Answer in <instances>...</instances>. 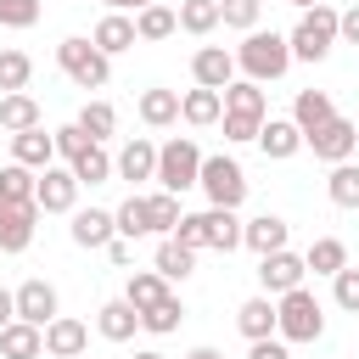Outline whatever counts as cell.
I'll return each instance as SVG.
<instances>
[{
    "label": "cell",
    "mask_w": 359,
    "mask_h": 359,
    "mask_svg": "<svg viewBox=\"0 0 359 359\" xmlns=\"http://www.w3.org/2000/svg\"><path fill=\"white\" fill-rule=\"evenodd\" d=\"M39 353H45V331H39V325L11 320V325L0 331V359H39Z\"/></svg>",
    "instance_id": "cell-25"
},
{
    "label": "cell",
    "mask_w": 359,
    "mask_h": 359,
    "mask_svg": "<svg viewBox=\"0 0 359 359\" xmlns=\"http://www.w3.org/2000/svg\"><path fill=\"white\" fill-rule=\"evenodd\" d=\"M286 6H297V11H309V6H325V0H286Z\"/></svg>",
    "instance_id": "cell-53"
},
{
    "label": "cell",
    "mask_w": 359,
    "mask_h": 359,
    "mask_svg": "<svg viewBox=\"0 0 359 359\" xmlns=\"http://www.w3.org/2000/svg\"><path fill=\"white\" fill-rule=\"evenodd\" d=\"M337 39H348V45H359V6H348V11H337Z\"/></svg>",
    "instance_id": "cell-47"
},
{
    "label": "cell",
    "mask_w": 359,
    "mask_h": 359,
    "mask_svg": "<svg viewBox=\"0 0 359 359\" xmlns=\"http://www.w3.org/2000/svg\"><path fill=\"white\" fill-rule=\"evenodd\" d=\"M112 174H118V180H151V174H157V146L135 135V140L112 157Z\"/></svg>",
    "instance_id": "cell-21"
},
{
    "label": "cell",
    "mask_w": 359,
    "mask_h": 359,
    "mask_svg": "<svg viewBox=\"0 0 359 359\" xmlns=\"http://www.w3.org/2000/svg\"><path fill=\"white\" fill-rule=\"evenodd\" d=\"M320 331H325V309L309 286H292L275 297V337L280 342H314Z\"/></svg>",
    "instance_id": "cell-3"
},
{
    "label": "cell",
    "mask_w": 359,
    "mask_h": 359,
    "mask_svg": "<svg viewBox=\"0 0 359 359\" xmlns=\"http://www.w3.org/2000/svg\"><path fill=\"white\" fill-rule=\"evenodd\" d=\"M11 303H17V320H22V325H39V331H45V325L56 320V286H50V280H22V286L11 292Z\"/></svg>",
    "instance_id": "cell-11"
},
{
    "label": "cell",
    "mask_w": 359,
    "mask_h": 359,
    "mask_svg": "<svg viewBox=\"0 0 359 359\" xmlns=\"http://www.w3.org/2000/svg\"><path fill=\"white\" fill-rule=\"evenodd\" d=\"M258 6H264V0H219V22L252 34V28H258Z\"/></svg>",
    "instance_id": "cell-42"
},
{
    "label": "cell",
    "mask_w": 359,
    "mask_h": 359,
    "mask_svg": "<svg viewBox=\"0 0 359 359\" xmlns=\"http://www.w3.org/2000/svg\"><path fill=\"white\" fill-rule=\"evenodd\" d=\"M135 359H163V353H157V348H140V353H135Z\"/></svg>",
    "instance_id": "cell-54"
},
{
    "label": "cell",
    "mask_w": 359,
    "mask_h": 359,
    "mask_svg": "<svg viewBox=\"0 0 359 359\" xmlns=\"http://www.w3.org/2000/svg\"><path fill=\"white\" fill-rule=\"evenodd\" d=\"M185 359H224V353H219V348H191Z\"/></svg>",
    "instance_id": "cell-52"
},
{
    "label": "cell",
    "mask_w": 359,
    "mask_h": 359,
    "mask_svg": "<svg viewBox=\"0 0 359 359\" xmlns=\"http://www.w3.org/2000/svg\"><path fill=\"white\" fill-rule=\"evenodd\" d=\"M303 269H314V275H337V269H348V247H342L337 236H320V241L303 252Z\"/></svg>",
    "instance_id": "cell-33"
},
{
    "label": "cell",
    "mask_w": 359,
    "mask_h": 359,
    "mask_svg": "<svg viewBox=\"0 0 359 359\" xmlns=\"http://www.w3.org/2000/svg\"><path fill=\"white\" fill-rule=\"evenodd\" d=\"M180 219H185V213H180V196H168V191H151V196H146V224H151L157 236H174Z\"/></svg>",
    "instance_id": "cell-38"
},
{
    "label": "cell",
    "mask_w": 359,
    "mask_h": 359,
    "mask_svg": "<svg viewBox=\"0 0 359 359\" xmlns=\"http://www.w3.org/2000/svg\"><path fill=\"white\" fill-rule=\"evenodd\" d=\"M112 224H118V236H123V241H140V236H151V224H146V196H129V202L112 213Z\"/></svg>",
    "instance_id": "cell-41"
},
{
    "label": "cell",
    "mask_w": 359,
    "mask_h": 359,
    "mask_svg": "<svg viewBox=\"0 0 359 359\" xmlns=\"http://www.w3.org/2000/svg\"><path fill=\"white\" fill-rule=\"evenodd\" d=\"M331 292H337V309H348V314H359V269H353V264L331 275Z\"/></svg>",
    "instance_id": "cell-43"
},
{
    "label": "cell",
    "mask_w": 359,
    "mask_h": 359,
    "mask_svg": "<svg viewBox=\"0 0 359 359\" xmlns=\"http://www.w3.org/2000/svg\"><path fill=\"white\" fill-rule=\"evenodd\" d=\"M50 157H56V140L45 135V123H39V129H22V135H11V163H22V168L45 174V168H50Z\"/></svg>",
    "instance_id": "cell-16"
},
{
    "label": "cell",
    "mask_w": 359,
    "mask_h": 359,
    "mask_svg": "<svg viewBox=\"0 0 359 359\" xmlns=\"http://www.w3.org/2000/svg\"><path fill=\"white\" fill-rule=\"evenodd\" d=\"M90 45H95L101 56H118V50H129V45H135V17H123V11H107V17L95 22Z\"/></svg>",
    "instance_id": "cell-20"
},
{
    "label": "cell",
    "mask_w": 359,
    "mask_h": 359,
    "mask_svg": "<svg viewBox=\"0 0 359 359\" xmlns=\"http://www.w3.org/2000/svg\"><path fill=\"white\" fill-rule=\"evenodd\" d=\"M34 224H39V208H34V202L0 208V252H22V247L34 241Z\"/></svg>",
    "instance_id": "cell-15"
},
{
    "label": "cell",
    "mask_w": 359,
    "mask_h": 359,
    "mask_svg": "<svg viewBox=\"0 0 359 359\" xmlns=\"http://www.w3.org/2000/svg\"><path fill=\"white\" fill-rule=\"evenodd\" d=\"M84 348H90V325H84V320L56 314V320L45 325V353H50V359H79Z\"/></svg>",
    "instance_id": "cell-13"
},
{
    "label": "cell",
    "mask_w": 359,
    "mask_h": 359,
    "mask_svg": "<svg viewBox=\"0 0 359 359\" xmlns=\"http://www.w3.org/2000/svg\"><path fill=\"white\" fill-rule=\"evenodd\" d=\"M180 320H185V303L168 292L163 303H151V309L140 314V331H151V337H168V331H180Z\"/></svg>",
    "instance_id": "cell-36"
},
{
    "label": "cell",
    "mask_w": 359,
    "mask_h": 359,
    "mask_svg": "<svg viewBox=\"0 0 359 359\" xmlns=\"http://www.w3.org/2000/svg\"><path fill=\"white\" fill-rule=\"evenodd\" d=\"M174 241H180V247H191V252H202V247H219V252H230V247H241V219H236L230 208L185 213V219L174 224Z\"/></svg>",
    "instance_id": "cell-2"
},
{
    "label": "cell",
    "mask_w": 359,
    "mask_h": 359,
    "mask_svg": "<svg viewBox=\"0 0 359 359\" xmlns=\"http://www.w3.org/2000/svg\"><path fill=\"white\" fill-rule=\"evenodd\" d=\"M50 140H56V157H79V151L90 146V135H84L79 123H62V129H56Z\"/></svg>",
    "instance_id": "cell-45"
},
{
    "label": "cell",
    "mask_w": 359,
    "mask_h": 359,
    "mask_svg": "<svg viewBox=\"0 0 359 359\" xmlns=\"http://www.w3.org/2000/svg\"><path fill=\"white\" fill-rule=\"evenodd\" d=\"M34 185H39L34 168L6 163V168H0V208H11V202H34Z\"/></svg>",
    "instance_id": "cell-34"
},
{
    "label": "cell",
    "mask_w": 359,
    "mask_h": 359,
    "mask_svg": "<svg viewBox=\"0 0 359 359\" xmlns=\"http://www.w3.org/2000/svg\"><path fill=\"white\" fill-rule=\"evenodd\" d=\"M191 79H196L202 90H224V84H236V56H230L224 45H202V50L191 56Z\"/></svg>",
    "instance_id": "cell-12"
},
{
    "label": "cell",
    "mask_w": 359,
    "mask_h": 359,
    "mask_svg": "<svg viewBox=\"0 0 359 359\" xmlns=\"http://www.w3.org/2000/svg\"><path fill=\"white\" fill-rule=\"evenodd\" d=\"M56 62H62V73H67L79 90H101V84L112 79V56H101L90 39H62V45H56Z\"/></svg>",
    "instance_id": "cell-7"
},
{
    "label": "cell",
    "mask_w": 359,
    "mask_h": 359,
    "mask_svg": "<svg viewBox=\"0 0 359 359\" xmlns=\"http://www.w3.org/2000/svg\"><path fill=\"white\" fill-rule=\"evenodd\" d=\"M28 79H34V62H28V50H0V95H17V90H28Z\"/></svg>",
    "instance_id": "cell-39"
},
{
    "label": "cell",
    "mask_w": 359,
    "mask_h": 359,
    "mask_svg": "<svg viewBox=\"0 0 359 359\" xmlns=\"http://www.w3.org/2000/svg\"><path fill=\"white\" fill-rule=\"evenodd\" d=\"M303 258L297 252H269V258H258V286H264V297H280V292H292V286H303Z\"/></svg>",
    "instance_id": "cell-10"
},
{
    "label": "cell",
    "mask_w": 359,
    "mask_h": 359,
    "mask_svg": "<svg viewBox=\"0 0 359 359\" xmlns=\"http://www.w3.org/2000/svg\"><path fill=\"white\" fill-rule=\"evenodd\" d=\"M180 118H185V123H196V129L219 123V118H224L219 90H202V84H196V90H185V95H180Z\"/></svg>",
    "instance_id": "cell-27"
},
{
    "label": "cell",
    "mask_w": 359,
    "mask_h": 359,
    "mask_svg": "<svg viewBox=\"0 0 359 359\" xmlns=\"http://www.w3.org/2000/svg\"><path fill=\"white\" fill-rule=\"evenodd\" d=\"M95 331H101L107 342H129V337L140 331V309H135V303H123V297H112V303H101Z\"/></svg>",
    "instance_id": "cell-19"
},
{
    "label": "cell",
    "mask_w": 359,
    "mask_h": 359,
    "mask_svg": "<svg viewBox=\"0 0 359 359\" xmlns=\"http://www.w3.org/2000/svg\"><path fill=\"white\" fill-rule=\"evenodd\" d=\"M196 174H202V151H196V140L191 135H174L168 146H157V191H168V196H180V191H191L196 185Z\"/></svg>",
    "instance_id": "cell-5"
},
{
    "label": "cell",
    "mask_w": 359,
    "mask_h": 359,
    "mask_svg": "<svg viewBox=\"0 0 359 359\" xmlns=\"http://www.w3.org/2000/svg\"><path fill=\"white\" fill-rule=\"evenodd\" d=\"M353 129H359V118H353Z\"/></svg>",
    "instance_id": "cell-55"
},
{
    "label": "cell",
    "mask_w": 359,
    "mask_h": 359,
    "mask_svg": "<svg viewBox=\"0 0 359 359\" xmlns=\"http://www.w3.org/2000/svg\"><path fill=\"white\" fill-rule=\"evenodd\" d=\"M101 252H107V258H112V264H118V269H123V264H129V258H135V247H129V241H123V236H112V241H107V247H101Z\"/></svg>",
    "instance_id": "cell-49"
},
{
    "label": "cell",
    "mask_w": 359,
    "mask_h": 359,
    "mask_svg": "<svg viewBox=\"0 0 359 359\" xmlns=\"http://www.w3.org/2000/svg\"><path fill=\"white\" fill-rule=\"evenodd\" d=\"M39 123H45V112H39V101H34L28 90H17V95H0V129L22 135V129H39Z\"/></svg>",
    "instance_id": "cell-23"
},
{
    "label": "cell",
    "mask_w": 359,
    "mask_h": 359,
    "mask_svg": "<svg viewBox=\"0 0 359 359\" xmlns=\"http://www.w3.org/2000/svg\"><path fill=\"white\" fill-rule=\"evenodd\" d=\"M236 67L252 79V84H269V79H280L286 67H292V50H286V34H275V28H252L236 50Z\"/></svg>",
    "instance_id": "cell-1"
},
{
    "label": "cell",
    "mask_w": 359,
    "mask_h": 359,
    "mask_svg": "<svg viewBox=\"0 0 359 359\" xmlns=\"http://www.w3.org/2000/svg\"><path fill=\"white\" fill-rule=\"evenodd\" d=\"M140 123L151 129L180 123V90H140Z\"/></svg>",
    "instance_id": "cell-28"
},
{
    "label": "cell",
    "mask_w": 359,
    "mask_h": 359,
    "mask_svg": "<svg viewBox=\"0 0 359 359\" xmlns=\"http://www.w3.org/2000/svg\"><path fill=\"white\" fill-rule=\"evenodd\" d=\"M331 118H337V107H331L325 90H297V101H292V123H297L303 135H314V129L331 123Z\"/></svg>",
    "instance_id": "cell-24"
},
{
    "label": "cell",
    "mask_w": 359,
    "mask_h": 359,
    "mask_svg": "<svg viewBox=\"0 0 359 359\" xmlns=\"http://www.w3.org/2000/svg\"><path fill=\"white\" fill-rule=\"evenodd\" d=\"M325 196L337 208H359V163H337L331 180H325Z\"/></svg>",
    "instance_id": "cell-40"
},
{
    "label": "cell",
    "mask_w": 359,
    "mask_h": 359,
    "mask_svg": "<svg viewBox=\"0 0 359 359\" xmlns=\"http://www.w3.org/2000/svg\"><path fill=\"white\" fill-rule=\"evenodd\" d=\"M73 123H79V129H84V135L101 146V140H112V129H118V112H112V101H84V112H79Z\"/></svg>",
    "instance_id": "cell-35"
},
{
    "label": "cell",
    "mask_w": 359,
    "mask_h": 359,
    "mask_svg": "<svg viewBox=\"0 0 359 359\" xmlns=\"http://www.w3.org/2000/svg\"><path fill=\"white\" fill-rule=\"evenodd\" d=\"M331 45H337V11H331V6H309V11L297 17V28L286 34L292 62H325Z\"/></svg>",
    "instance_id": "cell-4"
},
{
    "label": "cell",
    "mask_w": 359,
    "mask_h": 359,
    "mask_svg": "<svg viewBox=\"0 0 359 359\" xmlns=\"http://www.w3.org/2000/svg\"><path fill=\"white\" fill-rule=\"evenodd\" d=\"M11 320H17V303H11V292H6V286H0V331H6V325H11Z\"/></svg>",
    "instance_id": "cell-50"
},
{
    "label": "cell",
    "mask_w": 359,
    "mask_h": 359,
    "mask_svg": "<svg viewBox=\"0 0 359 359\" xmlns=\"http://www.w3.org/2000/svg\"><path fill=\"white\" fill-rule=\"evenodd\" d=\"M39 22V0H0V28H34Z\"/></svg>",
    "instance_id": "cell-44"
},
{
    "label": "cell",
    "mask_w": 359,
    "mask_h": 359,
    "mask_svg": "<svg viewBox=\"0 0 359 359\" xmlns=\"http://www.w3.org/2000/svg\"><path fill=\"white\" fill-rule=\"evenodd\" d=\"M67 168H73L79 185H107V180H112V157H107V146H95V140H90L79 157H67Z\"/></svg>",
    "instance_id": "cell-29"
},
{
    "label": "cell",
    "mask_w": 359,
    "mask_h": 359,
    "mask_svg": "<svg viewBox=\"0 0 359 359\" xmlns=\"http://www.w3.org/2000/svg\"><path fill=\"white\" fill-rule=\"evenodd\" d=\"M174 22H180L185 34H196V39H208V34L219 28V0H180Z\"/></svg>",
    "instance_id": "cell-32"
},
{
    "label": "cell",
    "mask_w": 359,
    "mask_h": 359,
    "mask_svg": "<svg viewBox=\"0 0 359 359\" xmlns=\"http://www.w3.org/2000/svg\"><path fill=\"white\" fill-rule=\"evenodd\" d=\"M219 101H224V112H236V118H264V84H252V79H236V84H224L219 90Z\"/></svg>",
    "instance_id": "cell-26"
},
{
    "label": "cell",
    "mask_w": 359,
    "mask_h": 359,
    "mask_svg": "<svg viewBox=\"0 0 359 359\" xmlns=\"http://www.w3.org/2000/svg\"><path fill=\"white\" fill-rule=\"evenodd\" d=\"M258 129H264V118H236V112H224V140H258Z\"/></svg>",
    "instance_id": "cell-46"
},
{
    "label": "cell",
    "mask_w": 359,
    "mask_h": 359,
    "mask_svg": "<svg viewBox=\"0 0 359 359\" xmlns=\"http://www.w3.org/2000/svg\"><path fill=\"white\" fill-rule=\"evenodd\" d=\"M286 236H292V224H286L280 213H258V219H247V224H241V247H252L258 258L280 252V247H286Z\"/></svg>",
    "instance_id": "cell-14"
},
{
    "label": "cell",
    "mask_w": 359,
    "mask_h": 359,
    "mask_svg": "<svg viewBox=\"0 0 359 359\" xmlns=\"http://www.w3.org/2000/svg\"><path fill=\"white\" fill-rule=\"evenodd\" d=\"M163 297H168V280H163L157 269H135V275H129V286H123V303H135L140 314H146L151 303H163Z\"/></svg>",
    "instance_id": "cell-31"
},
{
    "label": "cell",
    "mask_w": 359,
    "mask_h": 359,
    "mask_svg": "<svg viewBox=\"0 0 359 359\" xmlns=\"http://www.w3.org/2000/svg\"><path fill=\"white\" fill-rule=\"evenodd\" d=\"M247 359H292V348L280 342V337H264V342H252V353Z\"/></svg>",
    "instance_id": "cell-48"
},
{
    "label": "cell",
    "mask_w": 359,
    "mask_h": 359,
    "mask_svg": "<svg viewBox=\"0 0 359 359\" xmlns=\"http://www.w3.org/2000/svg\"><path fill=\"white\" fill-rule=\"evenodd\" d=\"M196 185L208 191V202H213V208H230V213H236V208L247 202V174H241V163H236V157H224V151H219V157H202Z\"/></svg>",
    "instance_id": "cell-6"
},
{
    "label": "cell",
    "mask_w": 359,
    "mask_h": 359,
    "mask_svg": "<svg viewBox=\"0 0 359 359\" xmlns=\"http://www.w3.org/2000/svg\"><path fill=\"white\" fill-rule=\"evenodd\" d=\"M168 34H180V22H174V11L168 6H146V11H135V39H168Z\"/></svg>",
    "instance_id": "cell-37"
},
{
    "label": "cell",
    "mask_w": 359,
    "mask_h": 359,
    "mask_svg": "<svg viewBox=\"0 0 359 359\" xmlns=\"http://www.w3.org/2000/svg\"><path fill=\"white\" fill-rule=\"evenodd\" d=\"M151 269H157L163 280H185V275L196 269V252H191V247H180L174 236H163V241H157V264H151Z\"/></svg>",
    "instance_id": "cell-30"
},
{
    "label": "cell",
    "mask_w": 359,
    "mask_h": 359,
    "mask_svg": "<svg viewBox=\"0 0 359 359\" xmlns=\"http://www.w3.org/2000/svg\"><path fill=\"white\" fill-rule=\"evenodd\" d=\"M236 325H241V337L247 342H264V337H275V297H247L241 309H236Z\"/></svg>",
    "instance_id": "cell-22"
},
{
    "label": "cell",
    "mask_w": 359,
    "mask_h": 359,
    "mask_svg": "<svg viewBox=\"0 0 359 359\" xmlns=\"http://www.w3.org/2000/svg\"><path fill=\"white\" fill-rule=\"evenodd\" d=\"M258 146H264V157H269V163H286V157L303 146V129H297L292 118H264V129H258Z\"/></svg>",
    "instance_id": "cell-17"
},
{
    "label": "cell",
    "mask_w": 359,
    "mask_h": 359,
    "mask_svg": "<svg viewBox=\"0 0 359 359\" xmlns=\"http://www.w3.org/2000/svg\"><path fill=\"white\" fill-rule=\"evenodd\" d=\"M73 202H79L73 168H45L39 185H34V208H39V213H73Z\"/></svg>",
    "instance_id": "cell-9"
},
{
    "label": "cell",
    "mask_w": 359,
    "mask_h": 359,
    "mask_svg": "<svg viewBox=\"0 0 359 359\" xmlns=\"http://www.w3.org/2000/svg\"><path fill=\"white\" fill-rule=\"evenodd\" d=\"M107 11H146V6H157V0H101Z\"/></svg>",
    "instance_id": "cell-51"
},
{
    "label": "cell",
    "mask_w": 359,
    "mask_h": 359,
    "mask_svg": "<svg viewBox=\"0 0 359 359\" xmlns=\"http://www.w3.org/2000/svg\"><path fill=\"white\" fill-rule=\"evenodd\" d=\"M112 236H118V224H112V213H107V208H79V213H73V241H79V247L101 252Z\"/></svg>",
    "instance_id": "cell-18"
},
{
    "label": "cell",
    "mask_w": 359,
    "mask_h": 359,
    "mask_svg": "<svg viewBox=\"0 0 359 359\" xmlns=\"http://www.w3.org/2000/svg\"><path fill=\"white\" fill-rule=\"evenodd\" d=\"M303 146L320 157V163H348L353 151H359V129H353V118H331V123H320L314 135H303Z\"/></svg>",
    "instance_id": "cell-8"
}]
</instances>
